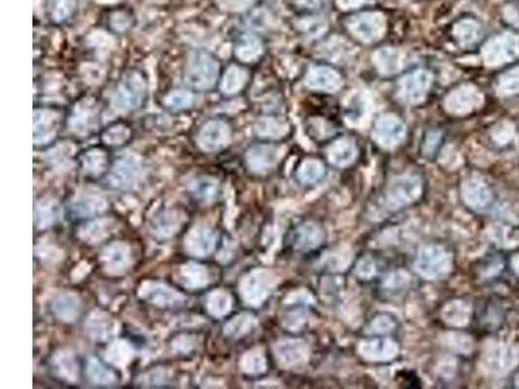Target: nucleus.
<instances>
[{
  "instance_id": "obj_1",
  "label": "nucleus",
  "mask_w": 519,
  "mask_h": 389,
  "mask_svg": "<svg viewBox=\"0 0 519 389\" xmlns=\"http://www.w3.org/2000/svg\"><path fill=\"white\" fill-rule=\"evenodd\" d=\"M219 76L217 58L207 51H194L186 64L185 80L188 87L197 91H207L216 86Z\"/></svg>"
},
{
  "instance_id": "obj_2",
  "label": "nucleus",
  "mask_w": 519,
  "mask_h": 389,
  "mask_svg": "<svg viewBox=\"0 0 519 389\" xmlns=\"http://www.w3.org/2000/svg\"><path fill=\"white\" fill-rule=\"evenodd\" d=\"M147 85L142 74L130 73L117 86L113 95V105L120 111H133L146 100Z\"/></svg>"
},
{
  "instance_id": "obj_3",
  "label": "nucleus",
  "mask_w": 519,
  "mask_h": 389,
  "mask_svg": "<svg viewBox=\"0 0 519 389\" xmlns=\"http://www.w3.org/2000/svg\"><path fill=\"white\" fill-rule=\"evenodd\" d=\"M346 26L358 41L371 43L378 41L384 34L386 20L378 12H366L349 19Z\"/></svg>"
},
{
  "instance_id": "obj_4",
  "label": "nucleus",
  "mask_w": 519,
  "mask_h": 389,
  "mask_svg": "<svg viewBox=\"0 0 519 389\" xmlns=\"http://www.w3.org/2000/svg\"><path fill=\"white\" fill-rule=\"evenodd\" d=\"M519 51L518 39L513 34L498 35L489 41L483 48V60L489 67L503 65L517 58Z\"/></svg>"
},
{
  "instance_id": "obj_5",
  "label": "nucleus",
  "mask_w": 519,
  "mask_h": 389,
  "mask_svg": "<svg viewBox=\"0 0 519 389\" xmlns=\"http://www.w3.org/2000/svg\"><path fill=\"white\" fill-rule=\"evenodd\" d=\"M230 126L222 120H210L200 129L197 142L206 151H219L230 142Z\"/></svg>"
},
{
  "instance_id": "obj_6",
  "label": "nucleus",
  "mask_w": 519,
  "mask_h": 389,
  "mask_svg": "<svg viewBox=\"0 0 519 389\" xmlns=\"http://www.w3.org/2000/svg\"><path fill=\"white\" fill-rule=\"evenodd\" d=\"M140 168L139 162L133 156H124L115 161V166L109 174V181L113 188L129 190L138 181Z\"/></svg>"
},
{
  "instance_id": "obj_7",
  "label": "nucleus",
  "mask_w": 519,
  "mask_h": 389,
  "mask_svg": "<svg viewBox=\"0 0 519 389\" xmlns=\"http://www.w3.org/2000/svg\"><path fill=\"white\" fill-rule=\"evenodd\" d=\"M432 76L427 70H417L401 80V95L409 102L421 100L428 91Z\"/></svg>"
},
{
  "instance_id": "obj_8",
  "label": "nucleus",
  "mask_w": 519,
  "mask_h": 389,
  "mask_svg": "<svg viewBox=\"0 0 519 389\" xmlns=\"http://www.w3.org/2000/svg\"><path fill=\"white\" fill-rule=\"evenodd\" d=\"M58 117L49 109L34 111V142L35 144L47 143L55 137L58 131Z\"/></svg>"
},
{
  "instance_id": "obj_9",
  "label": "nucleus",
  "mask_w": 519,
  "mask_h": 389,
  "mask_svg": "<svg viewBox=\"0 0 519 389\" xmlns=\"http://www.w3.org/2000/svg\"><path fill=\"white\" fill-rule=\"evenodd\" d=\"M305 83L308 87L323 91H335L339 89L342 78L334 69L327 67H314L307 74Z\"/></svg>"
},
{
  "instance_id": "obj_10",
  "label": "nucleus",
  "mask_w": 519,
  "mask_h": 389,
  "mask_svg": "<svg viewBox=\"0 0 519 389\" xmlns=\"http://www.w3.org/2000/svg\"><path fill=\"white\" fill-rule=\"evenodd\" d=\"M186 245L194 256H208L214 249L216 236L210 230L197 227L190 232Z\"/></svg>"
},
{
  "instance_id": "obj_11",
  "label": "nucleus",
  "mask_w": 519,
  "mask_h": 389,
  "mask_svg": "<svg viewBox=\"0 0 519 389\" xmlns=\"http://www.w3.org/2000/svg\"><path fill=\"white\" fill-rule=\"evenodd\" d=\"M248 80V73L239 65H231L225 71L221 80V91L226 95H235L242 91Z\"/></svg>"
},
{
  "instance_id": "obj_12",
  "label": "nucleus",
  "mask_w": 519,
  "mask_h": 389,
  "mask_svg": "<svg viewBox=\"0 0 519 389\" xmlns=\"http://www.w3.org/2000/svg\"><path fill=\"white\" fill-rule=\"evenodd\" d=\"M374 63L382 74H395L403 67V55L395 48H382L374 55Z\"/></svg>"
},
{
  "instance_id": "obj_13",
  "label": "nucleus",
  "mask_w": 519,
  "mask_h": 389,
  "mask_svg": "<svg viewBox=\"0 0 519 389\" xmlns=\"http://www.w3.org/2000/svg\"><path fill=\"white\" fill-rule=\"evenodd\" d=\"M479 96L473 86H462L452 92L448 98V107L454 112H466L473 108Z\"/></svg>"
},
{
  "instance_id": "obj_14",
  "label": "nucleus",
  "mask_w": 519,
  "mask_h": 389,
  "mask_svg": "<svg viewBox=\"0 0 519 389\" xmlns=\"http://www.w3.org/2000/svg\"><path fill=\"white\" fill-rule=\"evenodd\" d=\"M263 45L254 35H243L235 47V55L243 63H252L261 56Z\"/></svg>"
},
{
  "instance_id": "obj_15",
  "label": "nucleus",
  "mask_w": 519,
  "mask_h": 389,
  "mask_svg": "<svg viewBox=\"0 0 519 389\" xmlns=\"http://www.w3.org/2000/svg\"><path fill=\"white\" fill-rule=\"evenodd\" d=\"M52 308L61 321H74L80 313V302L73 295H60L54 300Z\"/></svg>"
},
{
  "instance_id": "obj_16",
  "label": "nucleus",
  "mask_w": 519,
  "mask_h": 389,
  "mask_svg": "<svg viewBox=\"0 0 519 389\" xmlns=\"http://www.w3.org/2000/svg\"><path fill=\"white\" fill-rule=\"evenodd\" d=\"M143 298H148L151 302L162 305V307H170L175 305L179 300V295L173 292L172 289L162 286V285H153L147 286L143 289Z\"/></svg>"
},
{
  "instance_id": "obj_17",
  "label": "nucleus",
  "mask_w": 519,
  "mask_h": 389,
  "mask_svg": "<svg viewBox=\"0 0 519 389\" xmlns=\"http://www.w3.org/2000/svg\"><path fill=\"white\" fill-rule=\"evenodd\" d=\"M453 33L462 46H472L481 38L482 29L474 20H463L454 26Z\"/></svg>"
},
{
  "instance_id": "obj_18",
  "label": "nucleus",
  "mask_w": 519,
  "mask_h": 389,
  "mask_svg": "<svg viewBox=\"0 0 519 389\" xmlns=\"http://www.w3.org/2000/svg\"><path fill=\"white\" fill-rule=\"evenodd\" d=\"M95 124H96V111L95 108H91L89 105L77 107L76 112L70 118V126L80 133L87 131L89 129L93 127Z\"/></svg>"
},
{
  "instance_id": "obj_19",
  "label": "nucleus",
  "mask_w": 519,
  "mask_h": 389,
  "mask_svg": "<svg viewBox=\"0 0 519 389\" xmlns=\"http://www.w3.org/2000/svg\"><path fill=\"white\" fill-rule=\"evenodd\" d=\"M104 261L111 271L113 273L122 271L124 269H126L127 263H129V252L124 245L115 244L111 248H108Z\"/></svg>"
},
{
  "instance_id": "obj_20",
  "label": "nucleus",
  "mask_w": 519,
  "mask_h": 389,
  "mask_svg": "<svg viewBox=\"0 0 519 389\" xmlns=\"http://www.w3.org/2000/svg\"><path fill=\"white\" fill-rule=\"evenodd\" d=\"M77 0H49L48 12L51 20L55 23H63L68 20L76 11Z\"/></svg>"
},
{
  "instance_id": "obj_21",
  "label": "nucleus",
  "mask_w": 519,
  "mask_h": 389,
  "mask_svg": "<svg viewBox=\"0 0 519 389\" xmlns=\"http://www.w3.org/2000/svg\"><path fill=\"white\" fill-rule=\"evenodd\" d=\"M404 127L393 117H384L382 118L377 127L378 137L387 142H396L399 137L403 135Z\"/></svg>"
},
{
  "instance_id": "obj_22",
  "label": "nucleus",
  "mask_w": 519,
  "mask_h": 389,
  "mask_svg": "<svg viewBox=\"0 0 519 389\" xmlns=\"http://www.w3.org/2000/svg\"><path fill=\"white\" fill-rule=\"evenodd\" d=\"M191 192L199 201L209 203L219 194V184L212 179H199L191 186Z\"/></svg>"
},
{
  "instance_id": "obj_23",
  "label": "nucleus",
  "mask_w": 519,
  "mask_h": 389,
  "mask_svg": "<svg viewBox=\"0 0 519 389\" xmlns=\"http://www.w3.org/2000/svg\"><path fill=\"white\" fill-rule=\"evenodd\" d=\"M276 159V151L272 147L258 146L248 152V164L254 169H261L264 166H270Z\"/></svg>"
},
{
  "instance_id": "obj_24",
  "label": "nucleus",
  "mask_w": 519,
  "mask_h": 389,
  "mask_svg": "<svg viewBox=\"0 0 519 389\" xmlns=\"http://www.w3.org/2000/svg\"><path fill=\"white\" fill-rule=\"evenodd\" d=\"M164 103L169 109H173V111L186 109L194 103V96L191 92L186 91V90H174L166 95V98L164 99Z\"/></svg>"
},
{
  "instance_id": "obj_25",
  "label": "nucleus",
  "mask_w": 519,
  "mask_h": 389,
  "mask_svg": "<svg viewBox=\"0 0 519 389\" xmlns=\"http://www.w3.org/2000/svg\"><path fill=\"white\" fill-rule=\"evenodd\" d=\"M182 273H184V276H185L186 283L188 286L203 287L207 285V270L203 266H200V265L190 263V265H187V266L184 267Z\"/></svg>"
},
{
  "instance_id": "obj_26",
  "label": "nucleus",
  "mask_w": 519,
  "mask_h": 389,
  "mask_svg": "<svg viewBox=\"0 0 519 389\" xmlns=\"http://www.w3.org/2000/svg\"><path fill=\"white\" fill-rule=\"evenodd\" d=\"M129 137H130V130L124 124H113L112 126L107 127L103 134L104 142L111 146L122 144Z\"/></svg>"
},
{
  "instance_id": "obj_27",
  "label": "nucleus",
  "mask_w": 519,
  "mask_h": 389,
  "mask_svg": "<svg viewBox=\"0 0 519 389\" xmlns=\"http://www.w3.org/2000/svg\"><path fill=\"white\" fill-rule=\"evenodd\" d=\"M207 305L208 309L210 310L213 315L221 317L230 309V298L223 292H216L209 296Z\"/></svg>"
},
{
  "instance_id": "obj_28",
  "label": "nucleus",
  "mask_w": 519,
  "mask_h": 389,
  "mask_svg": "<svg viewBox=\"0 0 519 389\" xmlns=\"http://www.w3.org/2000/svg\"><path fill=\"white\" fill-rule=\"evenodd\" d=\"M89 375L98 384H111L115 381L113 373L98 361H91L89 365Z\"/></svg>"
},
{
  "instance_id": "obj_29",
  "label": "nucleus",
  "mask_w": 519,
  "mask_h": 389,
  "mask_svg": "<svg viewBox=\"0 0 519 389\" xmlns=\"http://www.w3.org/2000/svg\"><path fill=\"white\" fill-rule=\"evenodd\" d=\"M257 131L261 137H279L280 134L286 133V126L278 120L267 118L258 122Z\"/></svg>"
},
{
  "instance_id": "obj_30",
  "label": "nucleus",
  "mask_w": 519,
  "mask_h": 389,
  "mask_svg": "<svg viewBox=\"0 0 519 389\" xmlns=\"http://www.w3.org/2000/svg\"><path fill=\"white\" fill-rule=\"evenodd\" d=\"M104 164H105V155L98 149L89 152L83 159V166L93 174L103 170Z\"/></svg>"
},
{
  "instance_id": "obj_31",
  "label": "nucleus",
  "mask_w": 519,
  "mask_h": 389,
  "mask_svg": "<svg viewBox=\"0 0 519 389\" xmlns=\"http://www.w3.org/2000/svg\"><path fill=\"white\" fill-rule=\"evenodd\" d=\"M500 91L510 92L519 91V68L509 70L500 80Z\"/></svg>"
},
{
  "instance_id": "obj_32",
  "label": "nucleus",
  "mask_w": 519,
  "mask_h": 389,
  "mask_svg": "<svg viewBox=\"0 0 519 389\" xmlns=\"http://www.w3.org/2000/svg\"><path fill=\"white\" fill-rule=\"evenodd\" d=\"M174 218H175V216H172L170 213H166L162 217L159 218V222H157V226H156L157 232L162 234L164 236H169L170 234H173L175 227H178V219L175 221Z\"/></svg>"
},
{
  "instance_id": "obj_33",
  "label": "nucleus",
  "mask_w": 519,
  "mask_h": 389,
  "mask_svg": "<svg viewBox=\"0 0 519 389\" xmlns=\"http://www.w3.org/2000/svg\"><path fill=\"white\" fill-rule=\"evenodd\" d=\"M219 7L228 12H243L248 10L254 0H217Z\"/></svg>"
},
{
  "instance_id": "obj_34",
  "label": "nucleus",
  "mask_w": 519,
  "mask_h": 389,
  "mask_svg": "<svg viewBox=\"0 0 519 389\" xmlns=\"http://www.w3.org/2000/svg\"><path fill=\"white\" fill-rule=\"evenodd\" d=\"M112 27L117 32H126L127 29L131 26L133 19L130 17L129 13L125 12H117L112 16Z\"/></svg>"
},
{
  "instance_id": "obj_35",
  "label": "nucleus",
  "mask_w": 519,
  "mask_h": 389,
  "mask_svg": "<svg viewBox=\"0 0 519 389\" xmlns=\"http://www.w3.org/2000/svg\"><path fill=\"white\" fill-rule=\"evenodd\" d=\"M54 216H55V209L51 205L41 206V208H36L35 210V221L36 223L41 222V226L47 222L49 223L51 221H54Z\"/></svg>"
},
{
  "instance_id": "obj_36",
  "label": "nucleus",
  "mask_w": 519,
  "mask_h": 389,
  "mask_svg": "<svg viewBox=\"0 0 519 389\" xmlns=\"http://www.w3.org/2000/svg\"><path fill=\"white\" fill-rule=\"evenodd\" d=\"M364 1L365 0H338V5L342 10H352V8L360 7Z\"/></svg>"
},
{
  "instance_id": "obj_37",
  "label": "nucleus",
  "mask_w": 519,
  "mask_h": 389,
  "mask_svg": "<svg viewBox=\"0 0 519 389\" xmlns=\"http://www.w3.org/2000/svg\"><path fill=\"white\" fill-rule=\"evenodd\" d=\"M327 0H295V3L304 8H316Z\"/></svg>"
}]
</instances>
